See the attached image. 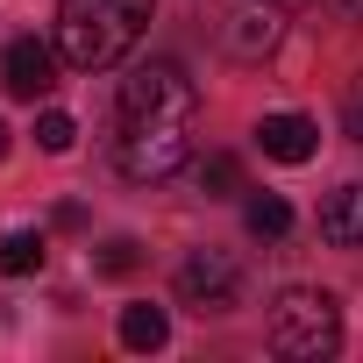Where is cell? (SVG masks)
I'll use <instances>...</instances> for the list:
<instances>
[{"instance_id": "obj_14", "label": "cell", "mask_w": 363, "mask_h": 363, "mask_svg": "<svg viewBox=\"0 0 363 363\" xmlns=\"http://www.w3.org/2000/svg\"><path fill=\"white\" fill-rule=\"evenodd\" d=\"M36 143H43L50 157H65V150L79 143V121H72V114H57V107H43V114H36Z\"/></svg>"}, {"instance_id": "obj_17", "label": "cell", "mask_w": 363, "mask_h": 363, "mask_svg": "<svg viewBox=\"0 0 363 363\" xmlns=\"http://www.w3.org/2000/svg\"><path fill=\"white\" fill-rule=\"evenodd\" d=\"M328 8H335L342 22H363V0H328Z\"/></svg>"}, {"instance_id": "obj_8", "label": "cell", "mask_w": 363, "mask_h": 363, "mask_svg": "<svg viewBox=\"0 0 363 363\" xmlns=\"http://www.w3.org/2000/svg\"><path fill=\"white\" fill-rule=\"evenodd\" d=\"M320 242H335V250H363V178H349L342 193L320 200Z\"/></svg>"}, {"instance_id": "obj_1", "label": "cell", "mask_w": 363, "mask_h": 363, "mask_svg": "<svg viewBox=\"0 0 363 363\" xmlns=\"http://www.w3.org/2000/svg\"><path fill=\"white\" fill-rule=\"evenodd\" d=\"M157 0H57V57L72 72H107L121 65L143 29H150Z\"/></svg>"}, {"instance_id": "obj_18", "label": "cell", "mask_w": 363, "mask_h": 363, "mask_svg": "<svg viewBox=\"0 0 363 363\" xmlns=\"http://www.w3.org/2000/svg\"><path fill=\"white\" fill-rule=\"evenodd\" d=\"M0 157H8V121H0Z\"/></svg>"}, {"instance_id": "obj_12", "label": "cell", "mask_w": 363, "mask_h": 363, "mask_svg": "<svg viewBox=\"0 0 363 363\" xmlns=\"http://www.w3.org/2000/svg\"><path fill=\"white\" fill-rule=\"evenodd\" d=\"M242 214H250V235H264V242H278V235L292 228V207H285L278 193H257V200H250Z\"/></svg>"}, {"instance_id": "obj_16", "label": "cell", "mask_w": 363, "mask_h": 363, "mask_svg": "<svg viewBox=\"0 0 363 363\" xmlns=\"http://www.w3.org/2000/svg\"><path fill=\"white\" fill-rule=\"evenodd\" d=\"M342 128H349V143H363V79H356L349 100H342Z\"/></svg>"}, {"instance_id": "obj_11", "label": "cell", "mask_w": 363, "mask_h": 363, "mask_svg": "<svg viewBox=\"0 0 363 363\" xmlns=\"http://www.w3.org/2000/svg\"><path fill=\"white\" fill-rule=\"evenodd\" d=\"M43 228H8V235H0V271H8V278H29V271H43Z\"/></svg>"}, {"instance_id": "obj_2", "label": "cell", "mask_w": 363, "mask_h": 363, "mask_svg": "<svg viewBox=\"0 0 363 363\" xmlns=\"http://www.w3.org/2000/svg\"><path fill=\"white\" fill-rule=\"evenodd\" d=\"M271 349L278 356H299V363L335 356L342 349V306L328 292H313V285L278 292V306H271Z\"/></svg>"}, {"instance_id": "obj_4", "label": "cell", "mask_w": 363, "mask_h": 363, "mask_svg": "<svg viewBox=\"0 0 363 363\" xmlns=\"http://www.w3.org/2000/svg\"><path fill=\"white\" fill-rule=\"evenodd\" d=\"M193 107H200V93H193V79L171 57L135 65L121 79V121H193Z\"/></svg>"}, {"instance_id": "obj_3", "label": "cell", "mask_w": 363, "mask_h": 363, "mask_svg": "<svg viewBox=\"0 0 363 363\" xmlns=\"http://www.w3.org/2000/svg\"><path fill=\"white\" fill-rule=\"evenodd\" d=\"M193 121H121V143H114V164L121 178H135V186H157V178L186 171L193 157Z\"/></svg>"}, {"instance_id": "obj_10", "label": "cell", "mask_w": 363, "mask_h": 363, "mask_svg": "<svg viewBox=\"0 0 363 363\" xmlns=\"http://www.w3.org/2000/svg\"><path fill=\"white\" fill-rule=\"evenodd\" d=\"M164 342H171V313H164V306H150V299L121 306V349L150 356V349H164Z\"/></svg>"}, {"instance_id": "obj_5", "label": "cell", "mask_w": 363, "mask_h": 363, "mask_svg": "<svg viewBox=\"0 0 363 363\" xmlns=\"http://www.w3.org/2000/svg\"><path fill=\"white\" fill-rule=\"evenodd\" d=\"M178 299L200 306V313H228L242 299V264L228 250H193L186 264H178Z\"/></svg>"}, {"instance_id": "obj_6", "label": "cell", "mask_w": 363, "mask_h": 363, "mask_svg": "<svg viewBox=\"0 0 363 363\" xmlns=\"http://www.w3.org/2000/svg\"><path fill=\"white\" fill-rule=\"evenodd\" d=\"M0 79H8L15 100H50L57 93V50L36 43V36H15L8 57H0Z\"/></svg>"}, {"instance_id": "obj_7", "label": "cell", "mask_w": 363, "mask_h": 363, "mask_svg": "<svg viewBox=\"0 0 363 363\" xmlns=\"http://www.w3.org/2000/svg\"><path fill=\"white\" fill-rule=\"evenodd\" d=\"M257 150L278 157V164H306V157L320 150V128H313L306 114H264V121H257Z\"/></svg>"}, {"instance_id": "obj_15", "label": "cell", "mask_w": 363, "mask_h": 363, "mask_svg": "<svg viewBox=\"0 0 363 363\" xmlns=\"http://www.w3.org/2000/svg\"><path fill=\"white\" fill-rule=\"evenodd\" d=\"M100 271H107V278H128V271H135V242H128V235H114V242L100 250Z\"/></svg>"}, {"instance_id": "obj_13", "label": "cell", "mask_w": 363, "mask_h": 363, "mask_svg": "<svg viewBox=\"0 0 363 363\" xmlns=\"http://www.w3.org/2000/svg\"><path fill=\"white\" fill-rule=\"evenodd\" d=\"M200 186H207V200H235V193H242V164H235L228 150H214V157L200 164Z\"/></svg>"}, {"instance_id": "obj_9", "label": "cell", "mask_w": 363, "mask_h": 363, "mask_svg": "<svg viewBox=\"0 0 363 363\" xmlns=\"http://www.w3.org/2000/svg\"><path fill=\"white\" fill-rule=\"evenodd\" d=\"M221 43H228L235 57H264V50L278 43V15H264V8H235V15L221 22Z\"/></svg>"}]
</instances>
